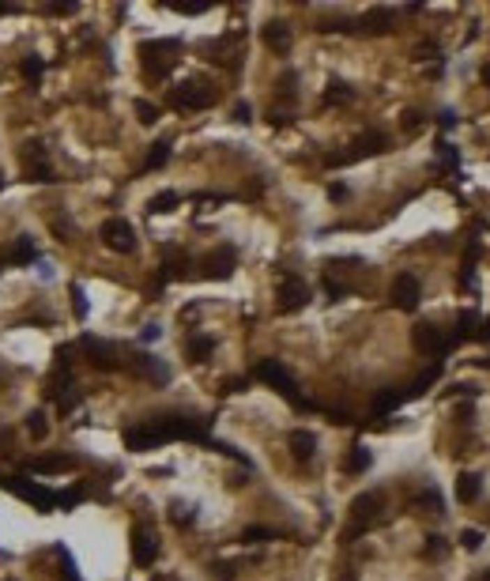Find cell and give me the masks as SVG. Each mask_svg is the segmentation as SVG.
I'll return each mask as SVG.
<instances>
[{"mask_svg": "<svg viewBox=\"0 0 490 581\" xmlns=\"http://www.w3.org/2000/svg\"><path fill=\"white\" fill-rule=\"evenodd\" d=\"M257 377H261V382H268V385H272V389L280 393V396H286V400H291L294 408H302V412L309 408V400L298 393L294 377L286 374V366L280 363V359H261V363H257Z\"/></svg>", "mask_w": 490, "mask_h": 581, "instance_id": "1", "label": "cell"}, {"mask_svg": "<svg viewBox=\"0 0 490 581\" xmlns=\"http://www.w3.org/2000/svg\"><path fill=\"white\" fill-rule=\"evenodd\" d=\"M170 103L178 110H208V106H215V87L208 80H189L170 91Z\"/></svg>", "mask_w": 490, "mask_h": 581, "instance_id": "2", "label": "cell"}, {"mask_svg": "<svg viewBox=\"0 0 490 581\" xmlns=\"http://www.w3.org/2000/svg\"><path fill=\"white\" fill-rule=\"evenodd\" d=\"M411 344H415V352H422V355H430V359H438V355H445L457 347V336H441V329L438 325H415L411 329Z\"/></svg>", "mask_w": 490, "mask_h": 581, "instance_id": "3", "label": "cell"}, {"mask_svg": "<svg viewBox=\"0 0 490 581\" xmlns=\"http://www.w3.org/2000/svg\"><path fill=\"white\" fill-rule=\"evenodd\" d=\"M381 151H388V136L377 133V128H369V133H362L355 144H351L347 155H328V166H344V163H355V159H369V155H381Z\"/></svg>", "mask_w": 490, "mask_h": 581, "instance_id": "4", "label": "cell"}, {"mask_svg": "<svg viewBox=\"0 0 490 581\" xmlns=\"http://www.w3.org/2000/svg\"><path fill=\"white\" fill-rule=\"evenodd\" d=\"M309 302V287H306V280H298V276H280V287H275V306H280V313H294V310H302Z\"/></svg>", "mask_w": 490, "mask_h": 581, "instance_id": "5", "label": "cell"}, {"mask_svg": "<svg viewBox=\"0 0 490 581\" xmlns=\"http://www.w3.org/2000/svg\"><path fill=\"white\" fill-rule=\"evenodd\" d=\"M79 352L87 355V363L95 370H121V359H117V347L109 340H98V336H83L79 340Z\"/></svg>", "mask_w": 490, "mask_h": 581, "instance_id": "6", "label": "cell"}, {"mask_svg": "<svg viewBox=\"0 0 490 581\" xmlns=\"http://www.w3.org/2000/svg\"><path fill=\"white\" fill-rule=\"evenodd\" d=\"M98 234H102V242L114 249V253H132V249H136V230H132V223H128V219H121V216L106 219Z\"/></svg>", "mask_w": 490, "mask_h": 581, "instance_id": "7", "label": "cell"}, {"mask_svg": "<svg viewBox=\"0 0 490 581\" xmlns=\"http://www.w3.org/2000/svg\"><path fill=\"white\" fill-rule=\"evenodd\" d=\"M234 264H238L234 246H219V249H211V253H204V261H200V272H204L208 280H227V276L234 272Z\"/></svg>", "mask_w": 490, "mask_h": 581, "instance_id": "8", "label": "cell"}, {"mask_svg": "<svg viewBox=\"0 0 490 581\" xmlns=\"http://www.w3.org/2000/svg\"><path fill=\"white\" fill-rule=\"evenodd\" d=\"M381 506H385V498L377 495V491L358 495L355 502H351V513H355V529H351V532H362V529H369V525L381 518Z\"/></svg>", "mask_w": 490, "mask_h": 581, "instance_id": "9", "label": "cell"}, {"mask_svg": "<svg viewBox=\"0 0 490 581\" xmlns=\"http://www.w3.org/2000/svg\"><path fill=\"white\" fill-rule=\"evenodd\" d=\"M419 294H422V287H419V280H415L411 272H400L392 280V306L396 310L411 313L415 306H419Z\"/></svg>", "mask_w": 490, "mask_h": 581, "instance_id": "10", "label": "cell"}, {"mask_svg": "<svg viewBox=\"0 0 490 581\" xmlns=\"http://www.w3.org/2000/svg\"><path fill=\"white\" fill-rule=\"evenodd\" d=\"M128 370L140 374V377H147V382H155V385H166V382H170V370H166V363H159L155 355H132Z\"/></svg>", "mask_w": 490, "mask_h": 581, "instance_id": "11", "label": "cell"}, {"mask_svg": "<svg viewBox=\"0 0 490 581\" xmlns=\"http://www.w3.org/2000/svg\"><path fill=\"white\" fill-rule=\"evenodd\" d=\"M125 442H128V449H151V446H159L162 438V430H159V423H144V427H132V430H125Z\"/></svg>", "mask_w": 490, "mask_h": 581, "instance_id": "12", "label": "cell"}, {"mask_svg": "<svg viewBox=\"0 0 490 581\" xmlns=\"http://www.w3.org/2000/svg\"><path fill=\"white\" fill-rule=\"evenodd\" d=\"M159 555V543H155V532L151 529H132V559L147 566V562H155Z\"/></svg>", "mask_w": 490, "mask_h": 581, "instance_id": "13", "label": "cell"}, {"mask_svg": "<svg viewBox=\"0 0 490 581\" xmlns=\"http://www.w3.org/2000/svg\"><path fill=\"white\" fill-rule=\"evenodd\" d=\"M264 45H268V50H272V53H280V57H283V53L286 50H291V31H286V23H280V20H272V23H264Z\"/></svg>", "mask_w": 490, "mask_h": 581, "instance_id": "14", "label": "cell"}, {"mask_svg": "<svg viewBox=\"0 0 490 581\" xmlns=\"http://www.w3.org/2000/svg\"><path fill=\"white\" fill-rule=\"evenodd\" d=\"M457 498H460L464 506L479 502V498H483V476H479V472H460V479H457Z\"/></svg>", "mask_w": 490, "mask_h": 581, "instance_id": "15", "label": "cell"}, {"mask_svg": "<svg viewBox=\"0 0 490 581\" xmlns=\"http://www.w3.org/2000/svg\"><path fill=\"white\" fill-rule=\"evenodd\" d=\"M286 446H291V453H294V460H306L313 457V449H317V438L309 435V430H291V438H286Z\"/></svg>", "mask_w": 490, "mask_h": 581, "instance_id": "16", "label": "cell"}, {"mask_svg": "<svg viewBox=\"0 0 490 581\" xmlns=\"http://www.w3.org/2000/svg\"><path fill=\"white\" fill-rule=\"evenodd\" d=\"M358 27H362L366 34H385V31H392V12H388V8H374V12H366L362 20H358Z\"/></svg>", "mask_w": 490, "mask_h": 581, "instance_id": "17", "label": "cell"}, {"mask_svg": "<svg viewBox=\"0 0 490 581\" xmlns=\"http://www.w3.org/2000/svg\"><path fill=\"white\" fill-rule=\"evenodd\" d=\"M438 377H441V363L427 366V370H422V374H419V377H415V382L408 385V389H404V400H411V396H422V393H427L434 382H438Z\"/></svg>", "mask_w": 490, "mask_h": 581, "instance_id": "18", "label": "cell"}, {"mask_svg": "<svg viewBox=\"0 0 490 581\" xmlns=\"http://www.w3.org/2000/svg\"><path fill=\"white\" fill-rule=\"evenodd\" d=\"M185 352H189L192 363H204V359H208L211 352H215V340H211V336H200V332H197V336H189Z\"/></svg>", "mask_w": 490, "mask_h": 581, "instance_id": "19", "label": "cell"}, {"mask_svg": "<svg viewBox=\"0 0 490 581\" xmlns=\"http://www.w3.org/2000/svg\"><path fill=\"white\" fill-rule=\"evenodd\" d=\"M72 389V374L64 370V366H57V374L49 377V385H45V396H53V400H64Z\"/></svg>", "mask_w": 490, "mask_h": 581, "instance_id": "20", "label": "cell"}, {"mask_svg": "<svg viewBox=\"0 0 490 581\" xmlns=\"http://www.w3.org/2000/svg\"><path fill=\"white\" fill-rule=\"evenodd\" d=\"M479 332V313L475 310H460V317H457V344L460 340H471Z\"/></svg>", "mask_w": 490, "mask_h": 581, "instance_id": "21", "label": "cell"}, {"mask_svg": "<svg viewBox=\"0 0 490 581\" xmlns=\"http://www.w3.org/2000/svg\"><path fill=\"white\" fill-rule=\"evenodd\" d=\"M8 261H12V264H34V261H38V249H34V242H31V238H20Z\"/></svg>", "mask_w": 490, "mask_h": 581, "instance_id": "22", "label": "cell"}, {"mask_svg": "<svg viewBox=\"0 0 490 581\" xmlns=\"http://www.w3.org/2000/svg\"><path fill=\"white\" fill-rule=\"evenodd\" d=\"M355 98V91L347 87V83H339V80H332L328 83V91H325V106H344Z\"/></svg>", "mask_w": 490, "mask_h": 581, "instance_id": "23", "label": "cell"}, {"mask_svg": "<svg viewBox=\"0 0 490 581\" xmlns=\"http://www.w3.org/2000/svg\"><path fill=\"white\" fill-rule=\"evenodd\" d=\"M400 404H404V393H400V389H381V393L374 396V412H377V415L400 408Z\"/></svg>", "mask_w": 490, "mask_h": 581, "instance_id": "24", "label": "cell"}, {"mask_svg": "<svg viewBox=\"0 0 490 581\" xmlns=\"http://www.w3.org/2000/svg\"><path fill=\"white\" fill-rule=\"evenodd\" d=\"M20 72H23V80L31 83V87H38L45 64H42V57H23V61H20Z\"/></svg>", "mask_w": 490, "mask_h": 581, "instance_id": "25", "label": "cell"}, {"mask_svg": "<svg viewBox=\"0 0 490 581\" xmlns=\"http://www.w3.org/2000/svg\"><path fill=\"white\" fill-rule=\"evenodd\" d=\"M166 159H170V140H159V144H151V155H147L144 170H159V166H166Z\"/></svg>", "mask_w": 490, "mask_h": 581, "instance_id": "26", "label": "cell"}, {"mask_svg": "<svg viewBox=\"0 0 490 581\" xmlns=\"http://www.w3.org/2000/svg\"><path fill=\"white\" fill-rule=\"evenodd\" d=\"M411 510H427V513H441L445 506H441V495L438 491H422L419 498L411 502Z\"/></svg>", "mask_w": 490, "mask_h": 581, "instance_id": "27", "label": "cell"}, {"mask_svg": "<svg viewBox=\"0 0 490 581\" xmlns=\"http://www.w3.org/2000/svg\"><path fill=\"white\" fill-rule=\"evenodd\" d=\"M178 193H170V189H166V193H159V197H151V204H147V211H155V216H162V211H174V208H178Z\"/></svg>", "mask_w": 490, "mask_h": 581, "instance_id": "28", "label": "cell"}, {"mask_svg": "<svg viewBox=\"0 0 490 581\" xmlns=\"http://www.w3.org/2000/svg\"><path fill=\"white\" fill-rule=\"evenodd\" d=\"M347 472H366V468H369V449H362V446H355V449H351V457H347Z\"/></svg>", "mask_w": 490, "mask_h": 581, "instance_id": "29", "label": "cell"}, {"mask_svg": "<svg viewBox=\"0 0 490 581\" xmlns=\"http://www.w3.org/2000/svg\"><path fill=\"white\" fill-rule=\"evenodd\" d=\"M479 253H483V246H479V242H471V246L464 249V261H460V272H464V276H475V261H479Z\"/></svg>", "mask_w": 490, "mask_h": 581, "instance_id": "30", "label": "cell"}, {"mask_svg": "<svg viewBox=\"0 0 490 581\" xmlns=\"http://www.w3.org/2000/svg\"><path fill=\"white\" fill-rule=\"evenodd\" d=\"M26 178H31V181H57L45 163H26Z\"/></svg>", "mask_w": 490, "mask_h": 581, "instance_id": "31", "label": "cell"}, {"mask_svg": "<svg viewBox=\"0 0 490 581\" xmlns=\"http://www.w3.org/2000/svg\"><path fill=\"white\" fill-rule=\"evenodd\" d=\"M26 427H31L34 438H42L45 430H49V423H45V412H31V415H26Z\"/></svg>", "mask_w": 490, "mask_h": 581, "instance_id": "32", "label": "cell"}, {"mask_svg": "<svg viewBox=\"0 0 490 581\" xmlns=\"http://www.w3.org/2000/svg\"><path fill=\"white\" fill-rule=\"evenodd\" d=\"M483 532H479V529H464V532H460V543H464V548L468 551H479V548H483Z\"/></svg>", "mask_w": 490, "mask_h": 581, "instance_id": "33", "label": "cell"}, {"mask_svg": "<svg viewBox=\"0 0 490 581\" xmlns=\"http://www.w3.org/2000/svg\"><path fill=\"white\" fill-rule=\"evenodd\" d=\"M34 468H38V472H61V468H68V460H64V457H49V460H34Z\"/></svg>", "mask_w": 490, "mask_h": 581, "instance_id": "34", "label": "cell"}, {"mask_svg": "<svg viewBox=\"0 0 490 581\" xmlns=\"http://www.w3.org/2000/svg\"><path fill=\"white\" fill-rule=\"evenodd\" d=\"M136 114H140L144 125H155V121H159V110H155L151 103H136Z\"/></svg>", "mask_w": 490, "mask_h": 581, "instance_id": "35", "label": "cell"}, {"mask_svg": "<svg viewBox=\"0 0 490 581\" xmlns=\"http://www.w3.org/2000/svg\"><path fill=\"white\" fill-rule=\"evenodd\" d=\"M72 306H76V317H87V294H83V287H72Z\"/></svg>", "mask_w": 490, "mask_h": 581, "instance_id": "36", "label": "cell"}, {"mask_svg": "<svg viewBox=\"0 0 490 581\" xmlns=\"http://www.w3.org/2000/svg\"><path fill=\"white\" fill-rule=\"evenodd\" d=\"M438 147H441V159H445V166H449V170H457V163H460V159H457V147L445 144V140H441Z\"/></svg>", "mask_w": 490, "mask_h": 581, "instance_id": "37", "label": "cell"}, {"mask_svg": "<svg viewBox=\"0 0 490 581\" xmlns=\"http://www.w3.org/2000/svg\"><path fill=\"white\" fill-rule=\"evenodd\" d=\"M445 393H449V396H475L479 389H475V385H468V382H457V385H449Z\"/></svg>", "mask_w": 490, "mask_h": 581, "instance_id": "38", "label": "cell"}, {"mask_svg": "<svg viewBox=\"0 0 490 581\" xmlns=\"http://www.w3.org/2000/svg\"><path fill=\"white\" fill-rule=\"evenodd\" d=\"M430 57H438V45H434V42H422L419 50H415V61H430Z\"/></svg>", "mask_w": 490, "mask_h": 581, "instance_id": "39", "label": "cell"}, {"mask_svg": "<svg viewBox=\"0 0 490 581\" xmlns=\"http://www.w3.org/2000/svg\"><path fill=\"white\" fill-rule=\"evenodd\" d=\"M404 128H422V114H419V110H408V114H404Z\"/></svg>", "mask_w": 490, "mask_h": 581, "instance_id": "40", "label": "cell"}, {"mask_svg": "<svg viewBox=\"0 0 490 581\" xmlns=\"http://www.w3.org/2000/svg\"><path fill=\"white\" fill-rule=\"evenodd\" d=\"M445 551V543H441V536H430V543H427V555H441Z\"/></svg>", "mask_w": 490, "mask_h": 581, "instance_id": "41", "label": "cell"}, {"mask_svg": "<svg viewBox=\"0 0 490 581\" xmlns=\"http://www.w3.org/2000/svg\"><path fill=\"white\" fill-rule=\"evenodd\" d=\"M234 121H242V125H245V121H253V117H249V106H245V103H238V106H234Z\"/></svg>", "mask_w": 490, "mask_h": 581, "instance_id": "42", "label": "cell"}, {"mask_svg": "<svg viewBox=\"0 0 490 581\" xmlns=\"http://www.w3.org/2000/svg\"><path fill=\"white\" fill-rule=\"evenodd\" d=\"M328 197H332V200H347V186H339V181H336V186L328 189Z\"/></svg>", "mask_w": 490, "mask_h": 581, "instance_id": "43", "label": "cell"}, {"mask_svg": "<svg viewBox=\"0 0 490 581\" xmlns=\"http://www.w3.org/2000/svg\"><path fill=\"white\" fill-rule=\"evenodd\" d=\"M441 125L452 128V125H457V114H452V110H445V114H441Z\"/></svg>", "mask_w": 490, "mask_h": 581, "instance_id": "44", "label": "cell"}, {"mask_svg": "<svg viewBox=\"0 0 490 581\" xmlns=\"http://www.w3.org/2000/svg\"><path fill=\"white\" fill-rule=\"evenodd\" d=\"M475 340H483V344H487V340H490V321H483V329H479V332H475Z\"/></svg>", "mask_w": 490, "mask_h": 581, "instance_id": "45", "label": "cell"}, {"mask_svg": "<svg viewBox=\"0 0 490 581\" xmlns=\"http://www.w3.org/2000/svg\"><path fill=\"white\" fill-rule=\"evenodd\" d=\"M483 83H487V87H490V64H487V68H483Z\"/></svg>", "mask_w": 490, "mask_h": 581, "instance_id": "46", "label": "cell"}, {"mask_svg": "<svg viewBox=\"0 0 490 581\" xmlns=\"http://www.w3.org/2000/svg\"><path fill=\"white\" fill-rule=\"evenodd\" d=\"M479 581H490V570H483V574H479Z\"/></svg>", "mask_w": 490, "mask_h": 581, "instance_id": "47", "label": "cell"}, {"mask_svg": "<svg viewBox=\"0 0 490 581\" xmlns=\"http://www.w3.org/2000/svg\"><path fill=\"white\" fill-rule=\"evenodd\" d=\"M8 12H12V8H4V4H0V15H8Z\"/></svg>", "mask_w": 490, "mask_h": 581, "instance_id": "48", "label": "cell"}, {"mask_svg": "<svg viewBox=\"0 0 490 581\" xmlns=\"http://www.w3.org/2000/svg\"><path fill=\"white\" fill-rule=\"evenodd\" d=\"M0 189H4V181H0Z\"/></svg>", "mask_w": 490, "mask_h": 581, "instance_id": "49", "label": "cell"}]
</instances>
